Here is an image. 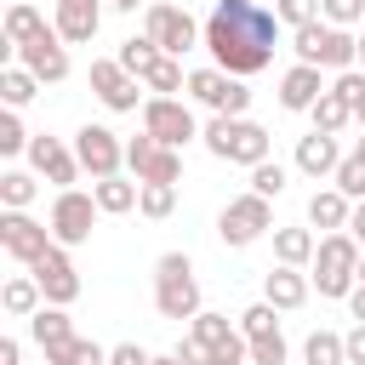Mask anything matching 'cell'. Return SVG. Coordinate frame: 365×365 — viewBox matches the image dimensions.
Wrapping results in <instances>:
<instances>
[{"label":"cell","mask_w":365,"mask_h":365,"mask_svg":"<svg viewBox=\"0 0 365 365\" xmlns=\"http://www.w3.org/2000/svg\"><path fill=\"white\" fill-rule=\"evenodd\" d=\"M279 17L274 6H257V0H217L211 17H205V51L217 57L222 74L234 80H251L274 63V40H279Z\"/></svg>","instance_id":"1"},{"label":"cell","mask_w":365,"mask_h":365,"mask_svg":"<svg viewBox=\"0 0 365 365\" xmlns=\"http://www.w3.org/2000/svg\"><path fill=\"white\" fill-rule=\"evenodd\" d=\"M154 308L165 319H194L200 314V279H194V262L182 251H165L154 262Z\"/></svg>","instance_id":"2"},{"label":"cell","mask_w":365,"mask_h":365,"mask_svg":"<svg viewBox=\"0 0 365 365\" xmlns=\"http://www.w3.org/2000/svg\"><path fill=\"white\" fill-rule=\"evenodd\" d=\"M359 240L354 234H325L319 240V251H314V285H319V297H354V285H359Z\"/></svg>","instance_id":"3"},{"label":"cell","mask_w":365,"mask_h":365,"mask_svg":"<svg viewBox=\"0 0 365 365\" xmlns=\"http://www.w3.org/2000/svg\"><path fill=\"white\" fill-rule=\"evenodd\" d=\"M200 137H205V148H211L217 160H228V165H262V160H268V131H262L257 120H228V114H217Z\"/></svg>","instance_id":"4"},{"label":"cell","mask_w":365,"mask_h":365,"mask_svg":"<svg viewBox=\"0 0 365 365\" xmlns=\"http://www.w3.org/2000/svg\"><path fill=\"white\" fill-rule=\"evenodd\" d=\"M291 40H297V63H314V68H336V74H348V68L359 63V40H354L348 29H331L325 17L308 23V29H297Z\"/></svg>","instance_id":"5"},{"label":"cell","mask_w":365,"mask_h":365,"mask_svg":"<svg viewBox=\"0 0 365 365\" xmlns=\"http://www.w3.org/2000/svg\"><path fill=\"white\" fill-rule=\"evenodd\" d=\"M165 57H182L194 46H205V29L182 11V6H165V0H148V29H143Z\"/></svg>","instance_id":"6"},{"label":"cell","mask_w":365,"mask_h":365,"mask_svg":"<svg viewBox=\"0 0 365 365\" xmlns=\"http://www.w3.org/2000/svg\"><path fill=\"white\" fill-rule=\"evenodd\" d=\"M97 217H103V205H97V194H80V188H63L57 200H51V240L57 245H86L91 240V228H97Z\"/></svg>","instance_id":"7"},{"label":"cell","mask_w":365,"mask_h":365,"mask_svg":"<svg viewBox=\"0 0 365 365\" xmlns=\"http://www.w3.org/2000/svg\"><path fill=\"white\" fill-rule=\"evenodd\" d=\"M143 131H148L154 143H165V148H182V143L200 137L194 108L177 103V97H143Z\"/></svg>","instance_id":"8"},{"label":"cell","mask_w":365,"mask_h":365,"mask_svg":"<svg viewBox=\"0 0 365 365\" xmlns=\"http://www.w3.org/2000/svg\"><path fill=\"white\" fill-rule=\"evenodd\" d=\"M268 228H274V211H268L262 194H234V200L222 205V217H217L222 245H251V240H262Z\"/></svg>","instance_id":"9"},{"label":"cell","mask_w":365,"mask_h":365,"mask_svg":"<svg viewBox=\"0 0 365 365\" xmlns=\"http://www.w3.org/2000/svg\"><path fill=\"white\" fill-rule=\"evenodd\" d=\"M74 160H80V171H91V182H103V177H120L125 143L108 125H80L74 131Z\"/></svg>","instance_id":"10"},{"label":"cell","mask_w":365,"mask_h":365,"mask_svg":"<svg viewBox=\"0 0 365 365\" xmlns=\"http://www.w3.org/2000/svg\"><path fill=\"white\" fill-rule=\"evenodd\" d=\"M125 165L137 171V182H171V188L182 182V148H165L148 131L125 143Z\"/></svg>","instance_id":"11"},{"label":"cell","mask_w":365,"mask_h":365,"mask_svg":"<svg viewBox=\"0 0 365 365\" xmlns=\"http://www.w3.org/2000/svg\"><path fill=\"white\" fill-rule=\"evenodd\" d=\"M0 245H6V257H17V262H40L57 240H51V228L46 222H34L29 211H0Z\"/></svg>","instance_id":"12"},{"label":"cell","mask_w":365,"mask_h":365,"mask_svg":"<svg viewBox=\"0 0 365 365\" xmlns=\"http://www.w3.org/2000/svg\"><path fill=\"white\" fill-rule=\"evenodd\" d=\"M29 274L40 279V291H46V302H51V308H68V302L80 297V274H74V262H68V245H51Z\"/></svg>","instance_id":"13"},{"label":"cell","mask_w":365,"mask_h":365,"mask_svg":"<svg viewBox=\"0 0 365 365\" xmlns=\"http://www.w3.org/2000/svg\"><path fill=\"white\" fill-rule=\"evenodd\" d=\"M17 63L40 80V86H57V80H68V51H63V34L57 29H46L40 40H29L23 51H17Z\"/></svg>","instance_id":"14"},{"label":"cell","mask_w":365,"mask_h":365,"mask_svg":"<svg viewBox=\"0 0 365 365\" xmlns=\"http://www.w3.org/2000/svg\"><path fill=\"white\" fill-rule=\"evenodd\" d=\"M91 91H97L114 114H131V108H137V97H143V91H137V80L120 68V57H97V63H91Z\"/></svg>","instance_id":"15"},{"label":"cell","mask_w":365,"mask_h":365,"mask_svg":"<svg viewBox=\"0 0 365 365\" xmlns=\"http://www.w3.org/2000/svg\"><path fill=\"white\" fill-rule=\"evenodd\" d=\"M325 91H331V86L319 80V68H314V63H291V68H285V80H279V108L308 114V108H314Z\"/></svg>","instance_id":"16"},{"label":"cell","mask_w":365,"mask_h":365,"mask_svg":"<svg viewBox=\"0 0 365 365\" xmlns=\"http://www.w3.org/2000/svg\"><path fill=\"white\" fill-rule=\"evenodd\" d=\"M29 165H34L46 182H57V188H68V182L80 177V160H74V148H63L57 137H34V143H29Z\"/></svg>","instance_id":"17"},{"label":"cell","mask_w":365,"mask_h":365,"mask_svg":"<svg viewBox=\"0 0 365 365\" xmlns=\"http://www.w3.org/2000/svg\"><path fill=\"white\" fill-rule=\"evenodd\" d=\"M97 23H103V0H57V34H63V46H86L91 34H97Z\"/></svg>","instance_id":"18"},{"label":"cell","mask_w":365,"mask_h":365,"mask_svg":"<svg viewBox=\"0 0 365 365\" xmlns=\"http://www.w3.org/2000/svg\"><path fill=\"white\" fill-rule=\"evenodd\" d=\"M336 165H342V154H336V137L331 131L297 137V171L302 177H336Z\"/></svg>","instance_id":"19"},{"label":"cell","mask_w":365,"mask_h":365,"mask_svg":"<svg viewBox=\"0 0 365 365\" xmlns=\"http://www.w3.org/2000/svg\"><path fill=\"white\" fill-rule=\"evenodd\" d=\"M348 217H354V200L342 188H314L308 200V222L325 228V234H348Z\"/></svg>","instance_id":"20"},{"label":"cell","mask_w":365,"mask_h":365,"mask_svg":"<svg viewBox=\"0 0 365 365\" xmlns=\"http://www.w3.org/2000/svg\"><path fill=\"white\" fill-rule=\"evenodd\" d=\"M262 302H274L279 314L302 308V302H308V279H302V268H268V279H262Z\"/></svg>","instance_id":"21"},{"label":"cell","mask_w":365,"mask_h":365,"mask_svg":"<svg viewBox=\"0 0 365 365\" xmlns=\"http://www.w3.org/2000/svg\"><path fill=\"white\" fill-rule=\"evenodd\" d=\"M29 331H34V342L46 348V365H51V359H57V354L74 342V325H68V314H63V308H51V302H46V308L29 319Z\"/></svg>","instance_id":"22"},{"label":"cell","mask_w":365,"mask_h":365,"mask_svg":"<svg viewBox=\"0 0 365 365\" xmlns=\"http://www.w3.org/2000/svg\"><path fill=\"white\" fill-rule=\"evenodd\" d=\"M314 251H319L314 228H274V257H279V268H308Z\"/></svg>","instance_id":"23"},{"label":"cell","mask_w":365,"mask_h":365,"mask_svg":"<svg viewBox=\"0 0 365 365\" xmlns=\"http://www.w3.org/2000/svg\"><path fill=\"white\" fill-rule=\"evenodd\" d=\"M0 29H6V51H23L29 40H40V34H46V17H40L29 0H17V6L6 11V23H0Z\"/></svg>","instance_id":"24"},{"label":"cell","mask_w":365,"mask_h":365,"mask_svg":"<svg viewBox=\"0 0 365 365\" xmlns=\"http://www.w3.org/2000/svg\"><path fill=\"white\" fill-rule=\"evenodd\" d=\"M0 302H6V314H11V319H34V314L46 308V291H40V279L29 274V279H6Z\"/></svg>","instance_id":"25"},{"label":"cell","mask_w":365,"mask_h":365,"mask_svg":"<svg viewBox=\"0 0 365 365\" xmlns=\"http://www.w3.org/2000/svg\"><path fill=\"white\" fill-rule=\"evenodd\" d=\"M228 86H234V74H222V68H194V74H188V97L205 103V108H217V114H222Z\"/></svg>","instance_id":"26"},{"label":"cell","mask_w":365,"mask_h":365,"mask_svg":"<svg viewBox=\"0 0 365 365\" xmlns=\"http://www.w3.org/2000/svg\"><path fill=\"white\" fill-rule=\"evenodd\" d=\"M91 194H97V205H103L108 217H120V211H131V205H137L143 182H125V177H103V182H91Z\"/></svg>","instance_id":"27"},{"label":"cell","mask_w":365,"mask_h":365,"mask_svg":"<svg viewBox=\"0 0 365 365\" xmlns=\"http://www.w3.org/2000/svg\"><path fill=\"white\" fill-rule=\"evenodd\" d=\"M143 86H148L154 97H171V91H182V86H188V74H182V63H177V57H154V63L143 68Z\"/></svg>","instance_id":"28"},{"label":"cell","mask_w":365,"mask_h":365,"mask_svg":"<svg viewBox=\"0 0 365 365\" xmlns=\"http://www.w3.org/2000/svg\"><path fill=\"white\" fill-rule=\"evenodd\" d=\"M302 359H308V365H348V342H342L336 331H314V336L302 342Z\"/></svg>","instance_id":"29"},{"label":"cell","mask_w":365,"mask_h":365,"mask_svg":"<svg viewBox=\"0 0 365 365\" xmlns=\"http://www.w3.org/2000/svg\"><path fill=\"white\" fill-rule=\"evenodd\" d=\"M308 114H314V131H331V137H336V131H342V125L354 120V103H342L336 91H325V97H319V103H314Z\"/></svg>","instance_id":"30"},{"label":"cell","mask_w":365,"mask_h":365,"mask_svg":"<svg viewBox=\"0 0 365 365\" xmlns=\"http://www.w3.org/2000/svg\"><path fill=\"white\" fill-rule=\"evenodd\" d=\"M154 57H165V51H160L148 34H131V40H120V68H125V74H137V80H143V68H148Z\"/></svg>","instance_id":"31"},{"label":"cell","mask_w":365,"mask_h":365,"mask_svg":"<svg viewBox=\"0 0 365 365\" xmlns=\"http://www.w3.org/2000/svg\"><path fill=\"white\" fill-rule=\"evenodd\" d=\"M34 91H40V80H34V74H29L23 63H11V68L0 74V97H6V108H23V103H29Z\"/></svg>","instance_id":"32"},{"label":"cell","mask_w":365,"mask_h":365,"mask_svg":"<svg viewBox=\"0 0 365 365\" xmlns=\"http://www.w3.org/2000/svg\"><path fill=\"white\" fill-rule=\"evenodd\" d=\"M188 336L205 342V348H222V342L234 336V325H228V314H205V308H200V314L188 319Z\"/></svg>","instance_id":"33"},{"label":"cell","mask_w":365,"mask_h":365,"mask_svg":"<svg viewBox=\"0 0 365 365\" xmlns=\"http://www.w3.org/2000/svg\"><path fill=\"white\" fill-rule=\"evenodd\" d=\"M137 211H143V217H154V222H160V217H171V211H177V188H171V182H143Z\"/></svg>","instance_id":"34"},{"label":"cell","mask_w":365,"mask_h":365,"mask_svg":"<svg viewBox=\"0 0 365 365\" xmlns=\"http://www.w3.org/2000/svg\"><path fill=\"white\" fill-rule=\"evenodd\" d=\"M274 314H279L274 302H251V308L240 314V336H245V342H257V336H274V331H279V319H274Z\"/></svg>","instance_id":"35"},{"label":"cell","mask_w":365,"mask_h":365,"mask_svg":"<svg viewBox=\"0 0 365 365\" xmlns=\"http://www.w3.org/2000/svg\"><path fill=\"white\" fill-rule=\"evenodd\" d=\"M29 200H34V177L29 171H6L0 177V205L6 211H29Z\"/></svg>","instance_id":"36"},{"label":"cell","mask_w":365,"mask_h":365,"mask_svg":"<svg viewBox=\"0 0 365 365\" xmlns=\"http://www.w3.org/2000/svg\"><path fill=\"white\" fill-rule=\"evenodd\" d=\"M331 188H342V194H348V200L359 205V200H365V160H359V154H348V160L336 165V177H331Z\"/></svg>","instance_id":"37"},{"label":"cell","mask_w":365,"mask_h":365,"mask_svg":"<svg viewBox=\"0 0 365 365\" xmlns=\"http://www.w3.org/2000/svg\"><path fill=\"white\" fill-rule=\"evenodd\" d=\"M274 17L297 34V29H308V23H319V0H274Z\"/></svg>","instance_id":"38"},{"label":"cell","mask_w":365,"mask_h":365,"mask_svg":"<svg viewBox=\"0 0 365 365\" xmlns=\"http://www.w3.org/2000/svg\"><path fill=\"white\" fill-rule=\"evenodd\" d=\"M251 194H262V200L285 194V165H279V160H262V165H251Z\"/></svg>","instance_id":"39"},{"label":"cell","mask_w":365,"mask_h":365,"mask_svg":"<svg viewBox=\"0 0 365 365\" xmlns=\"http://www.w3.org/2000/svg\"><path fill=\"white\" fill-rule=\"evenodd\" d=\"M51 365H108V348H97V342H86V336H74Z\"/></svg>","instance_id":"40"},{"label":"cell","mask_w":365,"mask_h":365,"mask_svg":"<svg viewBox=\"0 0 365 365\" xmlns=\"http://www.w3.org/2000/svg\"><path fill=\"white\" fill-rule=\"evenodd\" d=\"M29 143H34V137L23 131V120H17V108H6V114H0V154H23Z\"/></svg>","instance_id":"41"},{"label":"cell","mask_w":365,"mask_h":365,"mask_svg":"<svg viewBox=\"0 0 365 365\" xmlns=\"http://www.w3.org/2000/svg\"><path fill=\"white\" fill-rule=\"evenodd\" d=\"M319 17H325L331 29H348V23L365 17V0H319Z\"/></svg>","instance_id":"42"},{"label":"cell","mask_w":365,"mask_h":365,"mask_svg":"<svg viewBox=\"0 0 365 365\" xmlns=\"http://www.w3.org/2000/svg\"><path fill=\"white\" fill-rule=\"evenodd\" d=\"M251 365H285V336L274 331V336H257L251 342Z\"/></svg>","instance_id":"43"},{"label":"cell","mask_w":365,"mask_h":365,"mask_svg":"<svg viewBox=\"0 0 365 365\" xmlns=\"http://www.w3.org/2000/svg\"><path fill=\"white\" fill-rule=\"evenodd\" d=\"M331 91H336L342 103H354V108H359V97H365V74H359V68H348V74H336V80H331Z\"/></svg>","instance_id":"44"},{"label":"cell","mask_w":365,"mask_h":365,"mask_svg":"<svg viewBox=\"0 0 365 365\" xmlns=\"http://www.w3.org/2000/svg\"><path fill=\"white\" fill-rule=\"evenodd\" d=\"M154 354L148 348H137V342H120V348H108V365H148Z\"/></svg>","instance_id":"45"},{"label":"cell","mask_w":365,"mask_h":365,"mask_svg":"<svg viewBox=\"0 0 365 365\" xmlns=\"http://www.w3.org/2000/svg\"><path fill=\"white\" fill-rule=\"evenodd\" d=\"M177 359H182V365H211V348L194 342V336H182V342H177Z\"/></svg>","instance_id":"46"},{"label":"cell","mask_w":365,"mask_h":365,"mask_svg":"<svg viewBox=\"0 0 365 365\" xmlns=\"http://www.w3.org/2000/svg\"><path fill=\"white\" fill-rule=\"evenodd\" d=\"M342 342H348V365H365V325H354Z\"/></svg>","instance_id":"47"},{"label":"cell","mask_w":365,"mask_h":365,"mask_svg":"<svg viewBox=\"0 0 365 365\" xmlns=\"http://www.w3.org/2000/svg\"><path fill=\"white\" fill-rule=\"evenodd\" d=\"M0 365H23V348H17V336H6V342H0Z\"/></svg>","instance_id":"48"},{"label":"cell","mask_w":365,"mask_h":365,"mask_svg":"<svg viewBox=\"0 0 365 365\" xmlns=\"http://www.w3.org/2000/svg\"><path fill=\"white\" fill-rule=\"evenodd\" d=\"M348 234H354V240H359V245H365V200H359V205H354V217H348Z\"/></svg>","instance_id":"49"},{"label":"cell","mask_w":365,"mask_h":365,"mask_svg":"<svg viewBox=\"0 0 365 365\" xmlns=\"http://www.w3.org/2000/svg\"><path fill=\"white\" fill-rule=\"evenodd\" d=\"M348 302H354V319L365 325V285H354V297H348Z\"/></svg>","instance_id":"50"},{"label":"cell","mask_w":365,"mask_h":365,"mask_svg":"<svg viewBox=\"0 0 365 365\" xmlns=\"http://www.w3.org/2000/svg\"><path fill=\"white\" fill-rule=\"evenodd\" d=\"M148 365H182V359H177V354H154Z\"/></svg>","instance_id":"51"},{"label":"cell","mask_w":365,"mask_h":365,"mask_svg":"<svg viewBox=\"0 0 365 365\" xmlns=\"http://www.w3.org/2000/svg\"><path fill=\"white\" fill-rule=\"evenodd\" d=\"M108 6H114V11H137L143 0H108Z\"/></svg>","instance_id":"52"},{"label":"cell","mask_w":365,"mask_h":365,"mask_svg":"<svg viewBox=\"0 0 365 365\" xmlns=\"http://www.w3.org/2000/svg\"><path fill=\"white\" fill-rule=\"evenodd\" d=\"M354 120H359V125H365V97H359V108H354Z\"/></svg>","instance_id":"53"},{"label":"cell","mask_w":365,"mask_h":365,"mask_svg":"<svg viewBox=\"0 0 365 365\" xmlns=\"http://www.w3.org/2000/svg\"><path fill=\"white\" fill-rule=\"evenodd\" d=\"M354 154H359V160H365V137H359V148H354Z\"/></svg>","instance_id":"54"},{"label":"cell","mask_w":365,"mask_h":365,"mask_svg":"<svg viewBox=\"0 0 365 365\" xmlns=\"http://www.w3.org/2000/svg\"><path fill=\"white\" fill-rule=\"evenodd\" d=\"M359 285H365V257H359Z\"/></svg>","instance_id":"55"},{"label":"cell","mask_w":365,"mask_h":365,"mask_svg":"<svg viewBox=\"0 0 365 365\" xmlns=\"http://www.w3.org/2000/svg\"><path fill=\"white\" fill-rule=\"evenodd\" d=\"M359 63H365V40H359Z\"/></svg>","instance_id":"56"},{"label":"cell","mask_w":365,"mask_h":365,"mask_svg":"<svg viewBox=\"0 0 365 365\" xmlns=\"http://www.w3.org/2000/svg\"><path fill=\"white\" fill-rule=\"evenodd\" d=\"M29 6H34V0H29Z\"/></svg>","instance_id":"57"}]
</instances>
